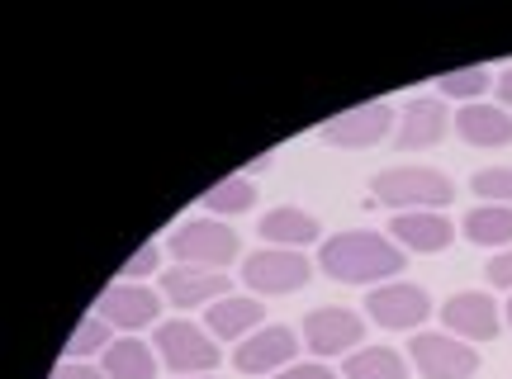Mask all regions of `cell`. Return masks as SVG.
<instances>
[{"instance_id":"277c9868","label":"cell","mask_w":512,"mask_h":379,"mask_svg":"<svg viewBox=\"0 0 512 379\" xmlns=\"http://www.w3.org/2000/svg\"><path fill=\"white\" fill-rule=\"evenodd\" d=\"M157 346H162V361L171 365V375H204L219 365V346L204 342V332L195 323H162L157 332Z\"/></svg>"},{"instance_id":"f546056e","label":"cell","mask_w":512,"mask_h":379,"mask_svg":"<svg viewBox=\"0 0 512 379\" xmlns=\"http://www.w3.org/2000/svg\"><path fill=\"white\" fill-rule=\"evenodd\" d=\"M498 95H503V105H512V72L498 76Z\"/></svg>"},{"instance_id":"ba28073f","label":"cell","mask_w":512,"mask_h":379,"mask_svg":"<svg viewBox=\"0 0 512 379\" xmlns=\"http://www.w3.org/2000/svg\"><path fill=\"white\" fill-rule=\"evenodd\" d=\"M304 337H309L318 356H342V351H351V342L366 337V327L347 308H318V313L304 318Z\"/></svg>"},{"instance_id":"83f0119b","label":"cell","mask_w":512,"mask_h":379,"mask_svg":"<svg viewBox=\"0 0 512 379\" xmlns=\"http://www.w3.org/2000/svg\"><path fill=\"white\" fill-rule=\"evenodd\" d=\"M489 280H494L498 289H512V252H498L494 261H489Z\"/></svg>"},{"instance_id":"4316f807","label":"cell","mask_w":512,"mask_h":379,"mask_svg":"<svg viewBox=\"0 0 512 379\" xmlns=\"http://www.w3.org/2000/svg\"><path fill=\"white\" fill-rule=\"evenodd\" d=\"M53 379H110L105 370H95V365H86V361H62L53 370Z\"/></svg>"},{"instance_id":"cb8c5ba5","label":"cell","mask_w":512,"mask_h":379,"mask_svg":"<svg viewBox=\"0 0 512 379\" xmlns=\"http://www.w3.org/2000/svg\"><path fill=\"white\" fill-rule=\"evenodd\" d=\"M441 95H456V100H475V95H484L489 86H494V72L489 67H460V72H446L437 76Z\"/></svg>"},{"instance_id":"2e32d148","label":"cell","mask_w":512,"mask_h":379,"mask_svg":"<svg viewBox=\"0 0 512 379\" xmlns=\"http://www.w3.org/2000/svg\"><path fill=\"white\" fill-rule=\"evenodd\" d=\"M446 133V109L441 100H413L403 109V128H399V147L413 152V147H432Z\"/></svg>"},{"instance_id":"d6986e66","label":"cell","mask_w":512,"mask_h":379,"mask_svg":"<svg viewBox=\"0 0 512 379\" xmlns=\"http://www.w3.org/2000/svg\"><path fill=\"white\" fill-rule=\"evenodd\" d=\"M261 237L275 242V247H280V242L294 247V242H313V237H318V223H313L304 209H271V214L261 218Z\"/></svg>"},{"instance_id":"8fae6325","label":"cell","mask_w":512,"mask_h":379,"mask_svg":"<svg viewBox=\"0 0 512 379\" xmlns=\"http://www.w3.org/2000/svg\"><path fill=\"white\" fill-rule=\"evenodd\" d=\"M294 351H299V342H294L290 327H261L256 337L238 342V370L242 375H271L275 365L294 361Z\"/></svg>"},{"instance_id":"d4e9b609","label":"cell","mask_w":512,"mask_h":379,"mask_svg":"<svg viewBox=\"0 0 512 379\" xmlns=\"http://www.w3.org/2000/svg\"><path fill=\"white\" fill-rule=\"evenodd\" d=\"M470 190L484 199H498V204H512V171L508 166H489V171H479Z\"/></svg>"},{"instance_id":"7a4b0ae2","label":"cell","mask_w":512,"mask_h":379,"mask_svg":"<svg viewBox=\"0 0 512 379\" xmlns=\"http://www.w3.org/2000/svg\"><path fill=\"white\" fill-rule=\"evenodd\" d=\"M375 199L394 204V209H427V204H451V181L441 171H427V166H394V171H380L375 176Z\"/></svg>"},{"instance_id":"e0dca14e","label":"cell","mask_w":512,"mask_h":379,"mask_svg":"<svg viewBox=\"0 0 512 379\" xmlns=\"http://www.w3.org/2000/svg\"><path fill=\"white\" fill-rule=\"evenodd\" d=\"M465 237L479 247H508L512 242V204H489L465 214Z\"/></svg>"},{"instance_id":"9a60e30c","label":"cell","mask_w":512,"mask_h":379,"mask_svg":"<svg viewBox=\"0 0 512 379\" xmlns=\"http://www.w3.org/2000/svg\"><path fill=\"white\" fill-rule=\"evenodd\" d=\"M456 128H460V138L475 147H508L512 143V114H503V109H494V105H465L456 114Z\"/></svg>"},{"instance_id":"44dd1931","label":"cell","mask_w":512,"mask_h":379,"mask_svg":"<svg viewBox=\"0 0 512 379\" xmlns=\"http://www.w3.org/2000/svg\"><path fill=\"white\" fill-rule=\"evenodd\" d=\"M347 379H408V370H403V356L384 351V346H370V351L347 356Z\"/></svg>"},{"instance_id":"484cf974","label":"cell","mask_w":512,"mask_h":379,"mask_svg":"<svg viewBox=\"0 0 512 379\" xmlns=\"http://www.w3.org/2000/svg\"><path fill=\"white\" fill-rule=\"evenodd\" d=\"M157 261H162V247H157V242H143V247L124 261V280H143V275H152L157 271Z\"/></svg>"},{"instance_id":"4fadbf2b","label":"cell","mask_w":512,"mask_h":379,"mask_svg":"<svg viewBox=\"0 0 512 379\" xmlns=\"http://www.w3.org/2000/svg\"><path fill=\"white\" fill-rule=\"evenodd\" d=\"M441 318H446V327L451 332H465L470 342H489L498 332V308H494V299L489 294H456L451 304L441 308Z\"/></svg>"},{"instance_id":"ac0fdd59","label":"cell","mask_w":512,"mask_h":379,"mask_svg":"<svg viewBox=\"0 0 512 379\" xmlns=\"http://www.w3.org/2000/svg\"><path fill=\"white\" fill-rule=\"evenodd\" d=\"M256 323H261V304H252V299H219V304H209V332L214 337L238 342L242 332Z\"/></svg>"},{"instance_id":"5bb4252c","label":"cell","mask_w":512,"mask_h":379,"mask_svg":"<svg viewBox=\"0 0 512 379\" xmlns=\"http://www.w3.org/2000/svg\"><path fill=\"white\" fill-rule=\"evenodd\" d=\"M389 228H394V237H399L403 247H413V252H441V247H451V237H456V228H451L446 218L427 214V209H408V214H399Z\"/></svg>"},{"instance_id":"8992f818","label":"cell","mask_w":512,"mask_h":379,"mask_svg":"<svg viewBox=\"0 0 512 379\" xmlns=\"http://www.w3.org/2000/svg\"><path fill=\"white\" fill-rule=\"evenodd\" d=\"M413 361L427 379H470L479 370V356L465 342H451V337H437V332H422L408 342Z\"/></svg>"},{"instance_id":"4dcf8cb0","label":"cell","mask_w":512,"mask_h":379,"mask_svg":"<svg viewBox=\"0 0 512 379\" xmlns=\"http://www.w3.org/2000/svg\"><path fill=\"white\" fill-rule=\"evenodd\" d=\"M508 323H512V304H508Z\"/></svg>"},{"instance_id":"52a82bcc","label":"cell","mask_w":512,"mask_h":379,"mask_svg":"<svg viewBox=\"0 0 512 379\" xmlns=\"http://www.w3.org/2000/svg\"><path fill=\"white\" fill-rule=\"evenodd\" d=\"M384 133H389V105L380 100H370V105H356L347 114H337L323 124V143L332 147H370L380 143Z\"/></svg>"},{"instance_id":"9c48e42d","label":"cell","mask_w":512,"mask_h":379,"mask_svg":"<svg viewBox=\"0 0 512 379\" xmlns=\"http://www.w3.org/2000/svg\"><path fill=\"white\" fill-rule=\"evenodd\" d=\"M100 318L110 327H124V332H133V327H147L152 318H157V294L143 285H128V280H119V285H110L105 294H100Z\"/></svg>"},{"instance_id":"7c38bea8","label":"cell","mask_w":512,"mask_h":379,"mask_svg":"<svg viewBox=\"0 0 512 379\" xmlns=\"http://www.w3.org/2000/svg\"><path fill=\"white\" fill-rule=\"evenodd\" d=\"M366 308L380 327H418L432 304H427V294L418 285H384L366 299Z\"/></svg>"},{"instance_id":"30bf717a","label":"cell","mask_w":512,"mask_h":379,"mask_svg":"<svg viewBox=\"0 0 512 379\" xmlns=\"http://www.w3.org/2000/svg\"><path fill=\"white\" fill-rule=\"evenodd\" d=\"M162 289L166 299L176 308H195V304H209V299H228V275L223 271H200V266H171L162 275Z\"/></svg>"},{"instance_id":"7402d4cb","label":"cell","mask_w":512,"mask_h":379,"mask_svg":"<svg viewBox=\"0 0 512 379\" xmlns=\"http://www.w3.org/2000/svg\"><path fill=\"white\" fill-rule=\"evenodd\" d=\"M252 204H256V190L247 185V176H228V181H219L204 195V209H214V214H242Z\"/></svg>"},{"instance_id":"6da1fadb","label":"cell","mask_w":512,"mask_h":379,"mask_svg":"<svg viewBox=\"0 0 512 379\" xmlns=\"http://www.w3.org/2000/svg\"><path fill=\"white\" fill-rule=\"evenodd\" d=\"M318 266L332 280H342V285H370V280H384V275L403 271V252L380 233H342L323 242Z\"/></svg>"},{"instance_id":"5b68a950","label":"cell","mask_w":512,"mask_h":379,"mask_svg":"<svg viewBox=\"0 0 512 379\" xmlns=\"http://www.w3.org/2000/svg\"><path fill=\"white\" fill-rule=\"evenodd\" d=\"M309 261L299 252H280V247H266V252H252L247 256V266H242V280L256 289V294H290L309 280Z\"/></svg>"},{"instance_id":"603a6c76","label":"cell","mask_w":512,"mask_h":379,"mask_svg":"<svg viewBox=\"0 0 512 379\" xmlns=\"http://www.w3.org/2000/svg\"><path fill=\"white\" fill-rule=\"evenodd\" d=\"M95 351H110V323L95 313V318H81V327L72 332V342H67V361H86Z\"/></svg>"},{"instance_id":"1f68e13d","label":"cell","mask_w":512,"mask_h":379,"mask_svg":"<svg viewBox=\"0 0 512 379\" xmlns=\"http://www.w3.org/2000/svg\"><path fill=\"white\" fill-rule=\"evenodd\" d=\"M181 379H185V375H181Z\"/></svg>"},{"instance_id":"f1b7e54d","label":"cell","mask_w":512,"mask_h":379,"mask_svg":"<svg viewBox=\"0 0 512 379\" xmlns=\"http://www.w3.org/2000/svg\"><path fill=\"white\" fill-rule=\"evenodd\" d=\"M275 379H337L328 370V365H290L285 375H275Z\"/></svg>"},{"instance_id":"ffe728a7","label":"cell","mask_w":512,"mask_h":379,"mask_svg":"<svg viewBox=\"0 0 512 379\" xmlns=\"http://www.w3.org/2000/svg\"><path fill=\"white\" fill-rule=\"evenodd\" d=\"M152 370H157V361H152L147 342H110V351H105L110 379H152Z\"/></svg>"},{"instance_id":"3957f363","label":"cell","mask_w":512,"mask_h":379,"mask_svg":"<svg viewBox=\"0 0 512 379\" xmlns=\"http://www.w3.org/2000/svg\"><path fill=\"white\" fill-rule=\"evenodd\" d=\"M171 256L185 266H228L238 256V237H233V228L200 218V223H185L171 233Z\"/></svg>"}]
</instances>
